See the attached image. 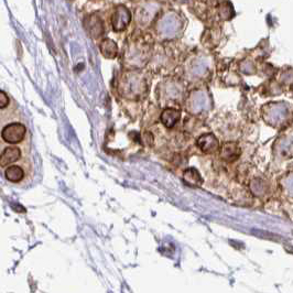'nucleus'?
<instances>
[{"label":"nucleus","instance_id":"f257e3e1","mask_svg":"<svg viewBox=\"0 0 293 293\" xmlns=\"http://www.w3.org/2000/svg\"><path fill=\"white\" fill-rule=\"evenodd\" d=\"M133 16L130 10L124 5H118L114 10L112 16V27L113 30L116 32H122L126 30L130 25Z\"/></svg>","mask_w":293,"mask_h":293},{"label":"nucleus","instance_id":"f03ea898","mask_svg":"<svg viewBox=\"0 0 293 293\" xmlns=\"http://www.w3.org/2000/svg\"><path fill=\"white\" fill-rule=\"evenodd\" d=\"M27 129L22 124L14 123L6 126L3 130V139L8 143H19L26 136Z\"/></svg>","mask_w":293,"mask_h":293},{"label":"nucleus","instance_id":"7ed1b4c3","mask_svg":"<svg viewBox=\"0 0 293 293\" xmlns=\"http://www.w3.org/2000/svg\"><path fill=\"white\" fill-rule=\"evenodd\" d=\"M84 28L89 37L93 39L101 38L105 32V26L102 18L95 14H91L84 19Z\"/></svg>","mask_w":293,"mask_h":293},{"label":"nucleus","instance_id":"20e7f679","mask_svg":"<svg viewBox=\"0 0 293 293\" xmlns=\"http://www.w3.org/2000/svg\"><path fill=\"white\" fill-rule=\"evenodd\" d=\"M198 147L205 153H211L216 151L218 147H220V142H218L217 138L214 135H203L198 139Z\"/></svg>","mask_w":293,"mask_h":293},{"label":"nucleus","instance_id":"39448f33","mask_svg":"<svg viewBox=\"0 0 293 293\" xmlns=\"http://www.w3.org/2000/svg\"><path fill=\"white\" fill-rule=\"evenodd\" d=\"M181 118V113L175 108H166L161 114V123H162L165 127L172 128L177 124Z\"/></svg>","mask_w":293,"mask_h":293},{"label":"nucleus","instance_id":"423d86ee","mask_svg":"<svg viewBox=\"0 0 293 293\" xmlns=\"http://www.w3.org/2000/svg\"><path fill=\"white\" fill-rule=\"evenodd\" d=\"M100 50L106 59H115L118 55V45L112 39H104L100 44Z\"/></svg>","mask_w":293,"mask_h":293},{"label":"nucleus","instance_id":"0eeeda50","mask_svg":"<svg viewBox=\"0 0 293 293\" xmlns=\"http://www.w3.org/2000/svg\"><path fill=\"white\" fill-rule=\"evenodd\" d=\"M21 157V151L19 148L17 147H8L6 148L4 152L2 153V157H0V164L2 166H7L11 163L18 161Z\"/></svg>","mask_w":293,"mask_h":293},{"label":"nucleus","instance_id":"6e6552de","mask_svg":"<svg viewBox=\"0 0 293 293\" xmlns=\"http://www.w3.org/2000/svg\"><path fill=\"white\" fill-rule=\"evenodd\" d=\"M240 156V150L236 143L228 142L221 148V157L226 161H234Z\"/></svg>","mask_w":293,"mask_h":293},{"label":"nucleus","instance_id":"1a4fd4ad","mask_svg":"<svg viewBox=\"0 0 293 293\" xmlns=\"http://www.w3.org/2000/svg\"><path fill=\"white\" fill-rule=\"evenodd\" d=\"M183 181H184L188 186L192 187L200 186L203 183L202 176H201L200 172L195 168H189L184 171V173H183Z\"/></svg>","mask_w":293,"mask_h":293},{"label":"nucleus","instance_id":"9d476101","mask_svg":"<svg viewBox=\"0 0 293 293\" xmlns=\"http://www.w3.org/2000/svg\"><path fill=\"white\" fill-rule=\"evenodd\" d=\"M5 176L9 182L18 183L25 177V171L19 165H10L5 171Z\"/></svg>","mask_w":293,"mask_h":293},{"label":"nucleus","instance_id":"9b49d317","mask_svg":"<svg viewBox=\"0 0 293 293\" xmlns=\"http://www.w3.org/2000/svg\"><path fill=\"white\" fill-rule=\"evenodd\" d=\"M234 15H235V11L233 9V6L227 2L222 3L220 5V7H218V16H220L221 19L223 20L232 19Z\"/></svg>","mask_w":293,"mask_h":293},{"label":"nucleus","instance_id":"f8f14e48","mask_svg":"<svg viewBox=\"0 0 293 293\" xmlns=\"http://www.w3.org/2000/svg\"><path fill=\"white\" fill-rule=\"evenodd\" d=\"M9 104V97L5 93V91H0V108L4 109Z\"/></svg>","mask_w":293,"mask_h":293},{"label":"nucleus","instance_id":"ddd939ff","mask_svg":"<svg viewBox=\"0 0 293 293\" xmlns=\"http://www.w3.org/2000/svg\"><path fill=\"white\" fill-rule=\"evenodd\" d=\"M71 2H72V0H71Z\"/></svg>","mask_w":293,"mask_h":293}]
</instances>
